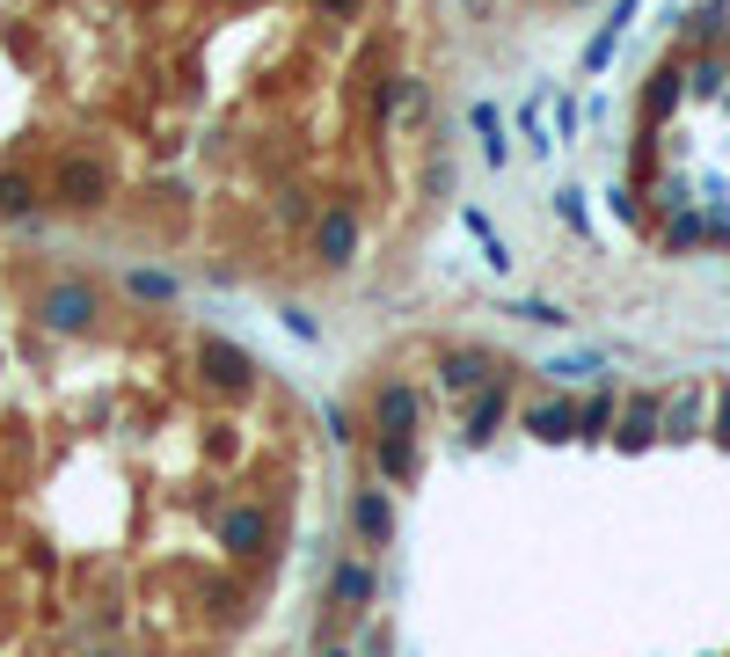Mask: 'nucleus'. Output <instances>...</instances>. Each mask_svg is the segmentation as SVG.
I'll list each match as a JSON object with an SVG mask.
<instances>
[{"label": "nucleus", "mask_w": 730, "mask_h": 657, "mask_svg": "<svg viewBox=\"0 0 730 657\" xmlns=\"http://www.w3.org/2000/svg\"><path fill=\"white\" fill-rule=\"evenodd\" d=\"M432 0H0V277L322 300L417 234Z\"/></svg>", "instance_id": "1"}, {"label": "nucleus", "mask_w": 730, "mask_h": 657, "mask_svg": "<svg viewBox=\"0 0 730 657\" xmlns=\"http://www.w3.org/2000/svg\"><path fill=\"white\" fill-rule=\"evenodd\" d=\"M329 526L307 402L124 277H0V657H249Z\"/></svg>", "instance_id": "2"}]
</instances>
